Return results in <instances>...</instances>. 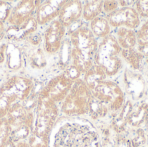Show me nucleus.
<instances>
[{"label":"nucleus","instance_id":"1","mask_svg":"<svg viewBox=\"0 0 148 147\" xmlns=\"http://www.w3.org/2000/svg\"><path fill=\"white\" fill-rule=\"evenodd\" d=\"M72 45L70 55L73 65L81 73H85L93 65L98 43L89 28L79 27L71 36Z\"/></svg>","mask_w":148,"mask_h":147},{"label":"nucleus","instance_id":"2","mask_svg":"<svg viewBox=\"0 0 148 147\" xmlns=\"http://www.w3.org/2000/svg\"><path fill=\"white\" fill-rule=\"evenodd\" d=\"M121 50L114 36L109 35L98 43L94 62L102 69L106 75H115L122 67L121 60L117 57Z\"/></svg>","mask_w":148,"mask_h":147},{"label":"nucleus","instance_id":"3","mask_svg":"<svg viewBox=\"0 0 148 147\" xmlns=\"http://www.w3.org/2000/svg\"><path fill=\"white\" fill-rule=\"evenodd\" d=\"M97 99L105 103L112 111L120 110L124 104V96L121 89L114 82L104 81L100 83L92 91Z\"/></svg>","mask_w":148,"mask_h":147},{"label":"nucleus","instance_id":"4","mask_svg":"<svg viewBox=\"0 0 148 147\" xmlns=\"http://www.w3.org/2000/svg\"><path fill=\"white\" fill-rule=\"evenodd\" d=\"M34 87L33 81L27 78L14 76L0 87V94L10 98L14 102H22L31 95Z\"/></svg>","mask_w":148,"mask_h":147},{"label":"nucleus","instance_id":"5","mask_svg":"<svg viewBox=\"0 0 148 147\" xmlns=\"http://www.w3.org/2000/svg\"><path fill=\"white\" fill-rule=\"evenodd\" d=\"M90 90L84 82L81 79L75 80L63 104V108L67 106H76V113L83 114L88 108L91 102Z\"/></svg>","mask_w":148,"mask_h":147},{"label":"nucleus","instance_id":"6","mask_svg":"<svg viewBox=\"0 0 148 147\" xmlns=\"http://www.w3.org/2000/svg\"><path fill=\"white\" fill-rule=\"evenodd\" d=\"M73 82L66 74H62L52 79L42 92L54 102H60L66 97Z\"/></svg>","mask_w":148,"mask_h":147},{"label":"nucleus","instance_id":"7","mask_svg":"<svg viewBox=\"0 0 148 147\" xmlns=\"http://www.w3.org/2000/svg\"><path fill=\"white\" fill-rule=\"evenodd\" d=\"M65 33V27L58 20L51 22L44 33V48L46 52L53 54L60 50Z\"/></svg>","mask_w":148,"mask_h":147},{"label":"nucleus","instance_id":"8","mask_svg":"<svg viewBox=\"0 0 148 147\" xmlns=\"http://www.w3.org/2000/svg\"><path fill=\"white\" fill-rule=\"evenodd\" d=\"M67 1H46L36 8V19L39 25L49 23L59 16L60 10Z\"/></svg>","mask_w":148,"mask_h":147},{"label":"nucleus","instance_id":"9","mask_svg":"<svg viewBox=\"0 0 148 147\" xmlns=\"http://www.w3.org/2000/svg\"><path fill=\"white\" fill-rule=\"evenodd\" d=\"M82 11V3L81 1H67L61 8L58 20L64 27L69 26L80 19Z\"/></svg>","mask_w":148,"mask_h":147},{"label":"nucleus","instance_id":"10","mask_svg":"<svg viewBox=\"0 0 148 147\" xmlns=\"http://www.w3.org/2000/svg\"><path fill=\"white\" fill-rule=\"evenodd\" d=\"M36 8L35 1H22L11 9L8 21L10 25H21L32 17Z\"/></svg>","mask_w":148,"mask_h":147},{"label":"nucleus","instance_id":"11","mask_svg":"<svg viewBox=\"0 0 148 147\" xmlns=\"http://www.w3.org/2000/svg\"><path fill=\"white\" fill-rule=\"evenodd\" d=\"M38 24L36 19L32 16L21 25H10L6 30L5 34L9 39L20 41L35 33Z\"/></svg>","mask_w":148,"mask_h":147},{"label":"nucleus","instance_id":"12","mask_svg":"<svg viewBox=\"0 0 148 147\" xmlns=\"http://www.w3.org/2000/svg\"><path fill=\"white\" fill-rule=\"evenodd\" d=\"M28 112L19 102L11 104L6 118L11 128V130L24 125L32 128L27 120Z\"/></svg>","mask_w":148,"mask_h":147},{"label":"nucleus","instance_id":"13","mask_svg":"<svg viewBox=\"0 0 148 147\" xmlns=\"http://www.w3.org/2000/svg\"><path fill=\"white\" fill-rule=\"evenodd\" d=\"M106 76V73L100 66L96 64L93 65L85 72L84 83L92 92L100 83L105 80Z\"/></svg>","mask_w":148,"mask_h":147},{"label":"nucleus","instance_id":"14","mask_svg":"<svg viewBox=\"0 0 148 147\" xmlns=\"http://www.w3.org/2000/svg\"><path fill=\"white\" fill-rule=\"evenodd\" d=\"M103 1L101 0L86 1L82 4V16L84 20L88 21L100 16L103 11Z\"/></svg>","mask_w":148,"mask_h":147},{"label":"nucleus","instance_id":"15","mask_svg":"<svg viewBox=\"0 0 148 147\" xmlns=\"http://www.w3.org/2000/svg\"><path fill=\"white\" fill-rule=\"evenodd\" d=\"M90 27L95 36L102 39L109 35L111 30L108 20L101 16H99L90 21Z\"/></svg>","mask_w":148,"mask_h":147},{"label":"nucleus","instance_id":"16","mask_svg":"<svg viewBox=\"0 0 148 147\" xmlns=\"http://www.w3.org/2000/svg\"><path fill=\"white\" fill-rule=\"evenodd\" d=\"M29 64L34 69H40L46 66L47 60L43 51L40 48H36L30 55Z\"/></svg>","mask_w":148,"mask_h":147},{"label":"nucleus","instance_id":"17","mask_svg":"<svg viewBox=\"0 0 148 147\" xmlns=\"http://www.w3.org/2000/svg\"><path fill=\"white\" fill-rule=\"evenodd\" d=\"M11 128L6 117L0 119V147H5L11 134Z\"/></svg>","mask_w":148,"mask_h":147},{"label":"nucleus","instance_id":"18","mask_svg":"<svg viewBox=\"0 0 148 147\" xmlns=\"http://www.w3.org/2000/svg\"><path fill=\"white\" fill-rule=\"evenodd\" d=\"M14 103L8 97L0 94V119L6 117L10 106Z\"/></svg>","mask_w":148,"mask_h":147},{"label":"nucleus","instance_id":"19","mask_svg":"<svg viewBox=\"0 0 148 147\" xmlns=\"http://www.w3.org/2000/svg\"><path fill=\"white\" fill-rule=\"evenodd\" d=\"M11 9L10 5L8 3L5 1H0V20L3 22L8 20Z\"/></svg>","mask_w":148,"mask_h":147},{"label":"nucleus","instance_id":"20","mask_svg":"<svg viewBox=\"0 0 148 147\" xmlns=\"http://www.w3.org/2000/svg\"><path fill=\"white\" fill-rule=\"evenodd\" d=\"M117 6L118 3L116 1H103V11L107 14L115 10Z\"/></svg>","mask_w":148,"mask_h":147},{"label":"nucleus","instance_id":"21","mask_svg":"<svg viewBox=\"0 0 148 147\" xmlns=\"http://www.w3.org/2000/svg\"><path fill=\"white\" fill-rule=\"evenodd\" d=\"M81 73L77 68L73 65L69 66L67 68L66 74L69 78L73 81L77 80Z\"/></svg>","mask_w":148,"mask_h":147},{"label":"nucleus","instance_id":"22","mask_svg":"<svg viewBox=\"0 0 148 147\" xmlns=\"http://www.w3.org/2000/svg\"><path fill=\"white\" fill-rule=\"evenodd\" d=\"M29 43L33 45L37 46L40 44L41 41V37L38 33H33L28 36Z\"/></svg>","mask_w":148,"mask_h":147},{"label":"nucleus","instance_id":"23","mask_svg":"<svg viewBox=\"0 0 148 147\" xmlns=\"http://www.w3.org/2000/svg\"><path fill=\"white\" fill-rule=\"evenodd\" d=\"M7 49V45H3L0 48V64H2L5 60V53Z\"/></svg>","mask_w":148,"mask_h":147},{"label":"nucleus","instance_id":"24","mask_svg":"<svg viewBox=\"0 0 148 147\" xmlns=\"http://www.w3.org/2000/svg\"><path fill=\"white\" fill-rule=\"evenodd\" d=\"M6 30L4 27L3 22L0 20V41L4 38L5 35Z\"/></svg>","mask_w":148,"mask_h":147},{"label":"nucleus","instance_id":"25","mask_svg":"<svg viewBox=\"0 0 148 147\" xmlns=\"http://www.w3.org/2000/svg\"><path fill=\"white\" fill-rule=\"evenodd\" d=\"M15 147H30V146L28 143L23 140L16 143Z\"/></svg>","mask_w":148,"mask_h":147},{"label":"nucleus","instance_id":"26","mask_svg":"<svg viewBox=\"0 0 148 147\" xmlns=\"http://www.w3.org/2000/svg\"><path fill=\"white\" fill-rule=\"evenodd\" d=\"M139 56V54H136L135 55H134L135 58H137Z\"/></svg>","mask_w":148,"mask_h":147},{"label":"nucleus","instance_id":"27","mask_svg":"<svg viewBox=\"0 0 148 147\" xmlns=\"http://www.w3.org/2000/svg\"><path fill=\"white\" fill-rule=\"evenodd\" d=\"M123 47H125V48H127V47H129L128 45H125L123 46Z\"/></svg>","mask_w":148,"mask_h":147},{"label":"nucleus","instance_id":"28","mask_svg":"<svg viewBox=\"0 0 148 147\" xmlns=\"http://www.w3.org/2000/svg\"><path fill=\"white\" fill-rule=\"evenodd\" d=\"M143 16H144V17H147V14H144V15H143Z\"/></svg>","mask_w":148,"mask_h":147},{"label":"nucleus","instance_id":"29","mask_svg":"<svg viewBox=\"0 0 148 147\" xmlns=\"http://www.w3.org/2000/svg\"></svg>","mask_w":148,"mask_h":147},{"label":"nucleus","instance_id":"30","mask_svg":"<svg viewBox=\"0 0 148 147\" xmlns=\"http://www.w3.org/2000/svg\"></svg>","mask_w":148,"mask_h":147}]
</instances>
